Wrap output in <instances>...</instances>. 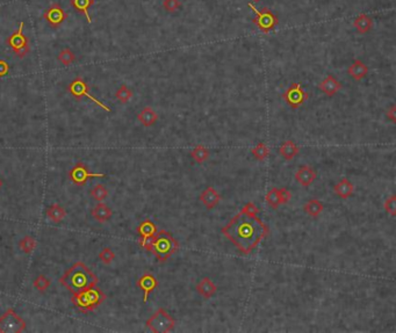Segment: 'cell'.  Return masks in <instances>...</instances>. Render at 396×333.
Listing matches in <instances>:
<instances>
[{
  "label": "cell",
  "instance_id": "30",
  "mask_svg": "<svg viewBox=\"0 0 396 333\" xmlns=\"http://www.w3.org/2000/svg\"><path fill=\"white\" fill-rule=\"evenodd\" d=\"M265 201H266V203H268L269 206L272 208V209H278V208L281 206L280 198H279V192H278L277 187H273L270 189L265 196Z\"/></svg>",
  "mask_w": 396,
  "mask_h": 333
},
{
  "label": "cell",
  "instance_id": "39",
  "mask_svg": "<svg viewBox=\"0 0 396 333\" xmlns=\"http://www.w3.org/2000/svg\"><path fill=\"white\" fill-rule=\"evenodd\" d=\"M163 7L167 12H170V13H173L179 10L182 7V4H180L179 0H164L163 1Z\"/></svg>",
  "mask_w": 396,
  "mask_h": 333
},
{
  "label": "cell",
  "instance_id": "5",
  "mask_svg": "<svg viewBox=\"0 0 396 333\" xmlns=\"http://www.w3.org/2000/svg\"><path fill=\"white\" fill-rule=\"evenodd\" d=\"M146 328L155 333L171 332L176 326V320L167 310L159 308L146 323Z\"/></svg>",
  "mask_w": 396,
  "mask_h": 333
},
{
  "label": "cell",
  "instance_id": "11",
  "mask_svg": "<svg viewBox=\"0 0 396 333\" xmlns=\"http://www.w3.org/2000/svg\"><path fill=\"white\" fill-rule=\"evenodd\" d=\"M69 176L71 179V181L73 184L79 186H84L86 182H87L88 179L92 178H105L106 174L105 173H91L90 171L87 170L85 164L83 163H77L73 169L69 172Z\"/></svg>",
  "mask_w": 396,
  "mask_h": 333
},
{
  "label": "cell",
  "instance_id": "15",
  "mask_svg": "<svg viewBox=\"0 0 396 333\" xmlns=\"http://www.w3.org/2000/svg\"><path fill=\"white\" fill-rule=\"evenodd\" d=\"M316 176H317L316 171L308 165L300 166L295 173V180L303 187H309L316 180Z\"/></svg>",
  "mask_w": 396,
  "mask_h": 333
},
{
  "label": "cell",
  "instance_id": "24",
  "mask_svg": "<svg viewBox=\"0 0 396 333\" xmlns=\"http://www.w3.org/2000/svg\"><path fill=\"white\" fill-rule=\"evenodd\" d=\"M112 215H113L112 209L104 203H99L97 207H94L93 209H92V216H93V218L97 219V221L100 223L107 222L110 217H112Z\"/></svg>",
  "mask_w": 396,
  "mask_h": 333
},
{
  "label": "cell",
  "instance_id": "36",
  "mask_svg": "<svg viewBox=\"0 0 396 333\" xmlns=\"http://www.w3.org/2000/svg\"><path fill=\"white\" fill-rule=\"evenodd\" d=\"M114 258L115 253L113 252L112 249H109V247H104L99 253V259L104 265H109L110 262L114 260Z\"/></svg>",
  "mask_w": 396,
  "mask_h": 333
},
{
  "label": "cell",
  "instance_id": "43",
  "mask_svg": "<svg viewBox=\"0 0 396 333\" xmlns=\"http://www.w3.org/2000/svg\"><path fill=\"white\" fill-rule=\"evenodd\" d=\"M1 186H2V180L0 179V188H1Z\"/></svg>",
  "mask_w": 396,
  "mask_h": 333
},
{
  "label": "cell",
  "instance_id": "29",
  "mask_svg": "<svg viewBox=\"0 0 396 333\" xmlns=\"http://www.w3.org/2000/svg\"><path fill=\"white\" fill-rule=\"evenodd\" d=\"M250 152H251V155H252V157L254 158V159L262 161L264 159H266V158H268L270 156V148L268 146V144L260 142V143H258V144L254 146V148L251 149Z\"/></svg>",
  "mask_w": 396,
  "mask_h": 333
},
{
  "label": "cell",
  "instance_id": "28",
  "mask_svg": "<svg viewBox=\"0 0 396 333\" xmlns=\"http://www.w3.org/2000/svg\"><path fill=\"white\" fill-rule=\"evenodd\" d=\"M66 216L65 209L60 204H53L47 209V217L55 223H60Z\"/></svg>",
  "mask_w": 396,
  "mask_h": 333
},
{
  "label": "cell",
  "instance_id": "40",
  "mask_svg": "<svg viewBox=\"0 0 396 333\" xmlns=\"http://www.w3.org/2000/svg\"><path fill=\"white\" fill-rule=\"evenodd\" d=\"M279 192V198H280V203L281 204H286L291 201L292 198V193L288 191L287 188H278Z\"/></svg>",
  "mask_w": 396,
  "mask_h": 333
},
{
  "label": "cell",
  "instance_id": "23",
  "mask_svg": "<svg viewBox=\"0 0 396 333\" xmlns=\"http://www.w3.org/2000/svg\"><path fill=\"white\" fill-rule=\"evenodd\" d=\"M354 26L358 33H360V34H367L373 28V19L367 14H360L355 18Z\"/></svg>",
  "mask_w": 396,
  "mask_h": 333
},
{
  "label": "cell",
  "instance_id": "37",
  "mask_svg": "<svg viewBox=\"0 0 396 333\" xmlns=\"http://www.w3.org/2000/svg\"><path fill=\"white\" fill-rule=\"evenodd\" d=\"M241 213L243 215H247L249 217H256V216L259 214V208H258L253 202H248L245 203V206L241 209Z\"/></svg>",
  "mask_w": 396,
  "mask_h": 333
},
{
  "label": "cell",
  "instance_id": "25",
  "mask_svg": "<svg viewBox=\"0 0 396 333\" xmlns=\"http://www.w3.org/2000/svg\"><path fill=\"white\" fill-rule=\"evenodd\" d=\"M303 210L308 216L311 217H318L321 215L322 212L324 210V206L322 203V201L317 200V198H313V200L307 201L305 206H303Z\"/></svg>",
  "mask_w": 396,
  "mask_h": 333
},
{
  "label": "cell",
  "instance_id": "22",
  "mask_svg": "<svg viewBox=\"0 0 396 333\" xmlns=\"http://www.w3.org/2000/svg\"><path fill=\"white\" fill-rule=\"evenodd\" d=\"M137 120L143 124L144 127H152L158 121V115L151 107H144L137 115Z\"/></svg>",
  "mask_w": 396,
  "mask_h": 333
},
{
  "label": "cell",
  "instance_id": "27",
  "mask_svg": "<svg viewBox=\"0 0 396 333\" xmlns=\"http://www.w3.org/2000/svg\"><path fill=\"white\" fill-rule=\"evenodd\" d=\"M189 156H191L192 159L194 160L195 163L204 164L205 161H207L208 158H209V151H208V149L206 148V146L198 144L194 146V149L192 150Z\"/></svg>",
  "mask_w": 396,
  "mask_h": 333
},
{
  "label": "cell",
  "instance_id": "31",
  "mask_svg": "<svg viewBox=\"0 0 396 333\" xmlns=\"http://www.w3.org/2000/svg\"><path fill=\"white\" fill-rule=\"evenodd\" d=\"M133 96H134L133 91H131L130 88H129L127 85H125V84L121 85V86H120V88L118 91H116V93H115V98L121 103L129 102V100H130L131 98H133Z\"/></svg>",
  "mask_w": 396,
  "mask_h": 333
},
{
  "label": "cell",
  "instance_id": "21",
  "mask_svg": "<svg viewBox=\"0 0 396 333\" xmlns=\"http://www.w3.org/2000/svg\"><path fill=\"white\" fill-rule=\"evenodd\" d=\"M348 73L354 79V80L359 81L366 77L368 73V68L366 64L361 62L360 59H355L354 62L350 65V68L348 69Z\"/></svg>",
  "mask_w": 396,
  "mask_h": 333
},
{
  "label": "cell",
  "instance_id": "17",
  "mask_svg": "<svg viewBox=\"0 0 396 333\" xmlns=\"http://www.w3.org/2000/svg\"><path fill=\"white\" fill-rule=\"evenodd\" d=\"M318 88H320L325 96L333 97L338 93V91L342 90V84H340L333 75H328L327 77L320 82Z\"/></svg>",
  "mask_w": 396,
  "mask_h": 333
},
{
  "label": "cell",
  "instance_id": "2",
  "mask_svg": "<svg viewBox=\"0 0 396 333\" xmlns=\"http://www.w3.org/2000/svg\"><path fill=\"white\" fill-rule=\"evenodd\" d=\"M61 285L65 287L67 290L76 294V293L83 292L91 287L98 285L99 279L92 271L82 261L76 262L67 270L65 273L61 276Z\"/></svg>",
  "mask_w": 396,
  "mask_h": 333
},
{
  "label": "cell",
  "instance_id": "20",
  "mask_svg": "<svg viewBox=\"0 0 396 333\" xmlns=\"http://www.w3.org/2000/svg\"><path fill=\"white\" fill-rule=\"evenodd\" d=\"M299 152L300 148L292 139L285 140L279 148V155L286 160H292L293 158H295L299 155Z\"/></svg>",
  "mask_w": 396,
  "mask_h": 333
},
{
  "label": "cell",
  "instance_id": "38",
  "mask_svg": "<svg viewBox=\"0 0 396 333\" xmlns=\"http://www.w3.org/2000/svg\"><path fill=\"white\" fill-rule=\"evenodd\" d=\"M383 208H385L386 213H388L391 216L396 215V195H392L391 197H388L385 201V204H383Z\"/></svg>",
  "mask_w": 396,
  "mask_h": 333
},
{
  "label": "cell",
  "instance_id": "41",
  "mask_svg": "<svg viewBox=\"0 0 396 333\" xmlns=\"http://www.w3.org/2000/svg\"><path fill=\"white\" fill-rule=\"evenodd\" d=\"M10 71V64L5 59H0V77H4Z\"/></svg>",
  "mask_w": 396,
  "mask_h": 333
},
{
  "label": "cell",
  "instance_id": "12",
  "mask_svg": "<svg viewBox=\"0 0 396 333\" xmlns=\"http://www.w3.org/2000/svg\"><path fill=\"white\" fill-rule=\"evenodd\" d=\"M157 227L153 223L151 219H146L143 221L137 228V232L140 235V245L146 249V251H150V247H151V243L155 238L156 234H157Z\"/></svg>",
  "mask_w": 396,
  "mask_h": 333
},
{
  "label": "cell",
  "instance_id": "18",
  "mask_svg": "<svg viewBox=\"0 0 396 333\" xmlns=\"http://www.w3.org/2000/svg\"><path fill=\"white\" fill-rule=\"evenodd\" d=\"M196 292H198L199 295H201L202 297L208 299L211 298L213 296L217 293V286L215 285L214 281L210 279V277H202V279L199 281L198 285H196Z\"/></svg>",
  "mask_w": 396,
  "mask_h": 333
},
{
  "label": "cell",
  "instance_id": "13",
  "mask_svg": "<svg viewBox=\"0 0 396 333\" xmlns=\"http://www.w3.org/2000/svg\"><path fill=\"white\" fill-rule=\"evenodd\" d=\"M43 17H44L45 21H47L53 28L56 29L64 22V21H65L67 14L64 12L63 8L61 7L60 4L55 2V4H53L50 7H48L47 10H45Z\"/></svg>",
  "mask_w": 396,
  "mask_h": 333
},
{
  "label": "cell",
  "instance_id": "42",
  "mask_svg": "<svg viewBox=\"0 0 396 333\" xmlns=\"http://www.w3.org/2000/svg\"><path fill=\"white\" fill-rule=\"evenodd\" d=\"M386 116H387V118H389V120L393 122V123H395L396 122V106L395 105H393L391 107V109L387 111Z\"/></svg>",
  "mask_w": 396,
  "mask_h": 333
},
{
  "label": "cell",
  "instance_id": "10",
  "mask_svg": "<svg viewBox=\"0 0 396 333\" xmlns=\"http://www.w3.org/2000/svg\"><path fill=\"white\" fill-rule=\"evenodd\" d=\"M282 98H284V100L287 102L288 106L292 107L293 109H297L308 100L309 96L308 93L305 92L301 88L300 82H294V84H292L285 91V93L282 94Z\"/></svg>",
  "mask_w": 396,
  "mask_h": 333
},
{
  "label": "cell",
  "instance_id": "32",
  "mask_svg": "<svg viewBox=\"0 0 396 333\" xmlns=\"http://www.w3.org/2000/svg\"><path fill=\"white\" fill-rule=\"evenodd\" d=\"M58 60L63 64V65H71V64L76 60V55L70 48H64L60 54H58Z\"/></svg>",
  "mask_w": 396,
  "mask_h": 333
},
{
  "label": "cell",
  "instance_id": "34",
  "mask_svg": "<svg viewBox=\"0 0 396 333\" xmlns=\"http://www.w3.org/2000/svg\"><path fill=\"white\" fill-rule=\"evenodd\" d=\"M19 247L26 253V255H29V253H32L34 251V249L36 247V240L34 239L32 236H26L20 240Z\"/></svg>",
  "mask_w": 396,
  "mask_h": 333
},
{
  "label": "cell",
  "instance_id": "3",
  "mask_svg": "<svg viewBox=\"0 0 396 333\" xmlns=\"http://www.w3.org/2000/svg\"><path fill=\"white\" fill-rule=\"evenodd\" d=\"M179 250V243L167 230L157 231L153 238L150 251L155 255L159 262H165Z\"/></svg>",
  "mask_w": 396,
  "mask_h": 333
},
{
  "label": "cell",
  "instance_id": "6",
  "mask_svg": "<svg viewBox=\"0 0 396 333\" xmlns=\"http://www.w3.org/2000/svg\"><path fill=\"white\" fill-rule=\"evenodd\" d=\"M23 28L24 22H20L19 28L7 39L8 47L13 50V53L18 58H24L30 51L28 39L23 34Z\"/></svg>",
  "mask_w": 396,
  "mask_h": 333
},
{
  "label": "cell",
  "instance_id": "7",
  "mask_svg": "<svg viewBox=\"0 0 396 333\" xmlns=\"http://www.w3.org/2000/svg\"><path fill=\"white\" fill-rule=\"evenodd\" d=\"M26 331V322L13 309H8L0 316V332L20 333Z\"/></svg>",
  "mask_w": 396,
  "mask_h": 333
},
{
  "label": "cell",
  "instance_id": "4",
  "mask_svg": "<svg viewBox=\"0 0 396 333\" xmlns=\"http://www.w3.org/2000/svg\"><path fill=\"white\" fill-rule=\"evenodd\" d=\"M106 299V295L96 286L91 288L83 290V292L73 294L71 302L76 308H78L82 313H91L96 310L101 303Z\"/></svg>",
  "mask_w": 396,
  "mask_h": 333
},
{
  "label": "cell",
  "instance_id": "1",
  "mask_svg": "<svg viewBox=\"0 0 396 333\" xmlns=\"http://www.w3.org/2000/svg\"><path fill=\"white\" fill-rule=\"evenodd\" d=\"M221 232L239 252L250 255L268 237L269 227L257 216L249 217L239 212L221 229Z\"/></svg>",
  "mask_w": 396,
  "mask_h": 333
},
{
  "label": "cell",
  "instance_id": "16",
  "mask_svg": "<svg viewBox=\"0 0 396 333\" xmlns=\"http://www.w3.org/2000/svg\"><path fill=\"white\" fill-rule=\"evenodd\" d=\"M200 201L207 209H214L221 201V195L213 186H208L204 192L200 194Z\"/></svg>",
  "mask_w": 396,
  "mask_h": 333
},
{
  "label": "cell",
  "instance_id": "14",
  "mask_svg": "<svg viewBox=\"0 0 396 333\" xmlns=\"http://www.w3.org/2000/svg\"><path fill=\"white\" fill-rule=\"evenodd\" d=\"M137 287L143 292V303H146L149 295L158 287V281L151 273H146L137 280Z\"/></svg>",
  "mask_w": 396,
  "mask_h": 333
},
{
  "label": "cell",
  "instance_id": "33",
  "mask_svg": "<svg viewBox=\"0 0 396 333\" xmlns=\"http://www.w3.org/2000/svg\"><path fill=\"white\" fill-rule=\"evenodd\" d=\"M91 196L96 201L101 202V201L106 200L107 196H108V189H107L106 186H104L103 184H98L94 186V188H92Z\"/></svg>",
  "mask_w": 396,
  "mask_h": 333
},
{
  "label": "cell",
  "instance_id": "35",
  "mask_svg": "<svg viewBox=\"0 0 396 333\" xmlns=\"http://www.w3.org/2000/svg\"><path fill=\"white\" fill-rule=\"evenodd\" d=\"M50 283H51V281L49 280L47 276L42 275L41 274V275H39L35 280H34L33 286H34V288L38 290V292L43 293V292H45L49 287H50Z\"/></svg>",
  "mask_w": 396,
  "mask_h": 333
},
{
  "label": "cell",
  "instance_id": "44",
  "mask_svg": "<svg viewBox=\"0 0 396 333\" xmlns=\"http://www.w3.org/2000/svg\"><path fill=\"white\" fill-rule=\"evenodd\" d=\"M253 1H256V2H258V1H260V0H253Z\"/></svg>",
  "mask_w": 396,
  "mask_h": 333
},
{
  "label": "cell",
  "instance_id": "19",
  "mask_svg": "<svg viewBox=\"0 0 396 333\" xmlns=\"http://www.w3.org/2000/svg\"><path fill=\"white\" fill-rule=\"evenodd\" d=\"M333 192L339 198H342V200H346V198H349L350 196L354 195V186L349 179L343 178L333 186Z\"/></svg>",
  "mask_w": 396,
  "mask_h": 333
},
{
  "label": "cell",
  "instance_id": "9",
  "mask_svg": "<svg viewBox=\"0 0 396 333\" xmlns=\"http://www.w3.org/2000/svg\"><path fill=\"white\" fill-rule=\"evenodd\" d=\"M249 7L256 13L257 18L253 20V23L262 30L263 33H270L279 23L278 17L273 14L269 8H263V11H258L252 4H249Z\"/></svg>",
  "mask_w": 396,
  "mask_h": 333
},
{
  "label": "cell",
  "instance_id": "26",
  "mask_svg": "<svg viewBox=\"0 0 396 333\" xmlns=\"http://www.w3.org/2000/svg\"><path fill=\"white\" fill-rule=\"evenodd\" d=\"M93 2L94 0H71V5L73 6V8H75L76 11H78L79 13L84 14L88 23L92 22L88 10H90L91 6L93 5Z\"/></svg>",
  "mask_w": 396,
  "mask_h": 333
},
{
  "label": "cell",
  "instance_id": "8",
  "mask_svg": "<svg viewBox=\"0 0 396 333\" xmlns=\"http://www.w3.org/2000/svg\"><path fill=\"white\" fill-rule=\"evenodd\" d=\"M67 90H69V92L71 93L72 97H75L77 100H82L83 98L86 97L87 99H90L92 102L96 103L97 106L100 107V108H103L105 112H107V113L112 112L108 106H106L105 103L101 102L100 100L97 99V98L91 96L90 87H88V85L86 84L84 80H83L82 77H77L75 80H72L71 84H70L69 87H67Z\"/></svg>",
  "mask_w": 396,
  "mask_h": 333
}]
</instances>
